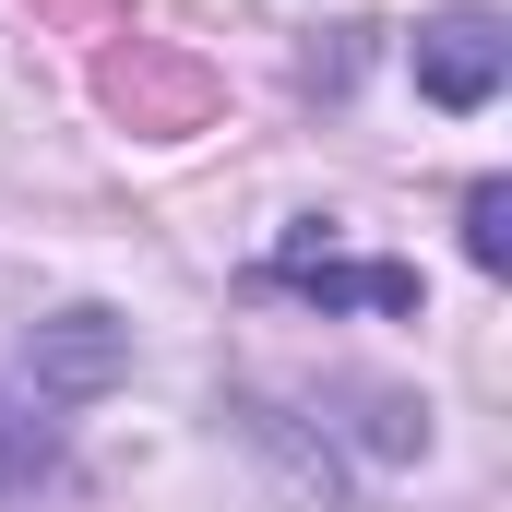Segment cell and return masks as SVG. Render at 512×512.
I'll return each mask as SVG.
<instances>
[{"label":"cell","instance_id":"2","mask_svg":"<svg viewBox=\"0 0 512 512\" xmlns=\"http://www.w3.org/2000/svg\"><path fill=\"white\" fill-rule=\"evenodd\" d=\"M465 262H477V274L512 262V179H477V191H465Z\"/></svg>","mask_w":512,"mask_h":512},{"label":"cell","instance_id":"1","mask_svg":"<svg viewBox=\"0 0 512 512\" xmlns=\"http://www.w3.org/2000/svg\"><path fill=\"white\" fill-rule=\"evenodd\" d=\"M501 72H512V36H501V12H441V24H417V96L429 108H489L501 96Z\"/></svg>","mask_w":512,"mask_h":512},{"label":"cell","instance_id":"3","mask_svg":"<svg viewBox=\"0 0 512 512\" xmlns=\"http://www.w3.org/2000/svg\"><path fill=\"white\" fill-rule=\"evenodd\" d=\"M12 477H48V429L24 417V405H0V489Z\"/></svg>","mask_w":512,"mask_h":512}]
</instances>
